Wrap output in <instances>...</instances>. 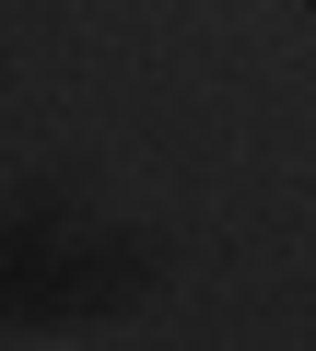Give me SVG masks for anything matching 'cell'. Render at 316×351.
Wrapping results in <instances>:
<instances>
[{
	"label": "cell",
	"mask_w": 316,
	"mask_h": 351,
	"mask_svg": "<svg viewBox=\"0 0 316 351\" xmlns=\"http://www.w3.org/2000/svg\"><path fill=\"white\" fill-rule=\"evenodd\" d=\"M12 351H71V339H12Z\"/></svg>",
	"instance_id": "cell-1"
}]
</instances>
